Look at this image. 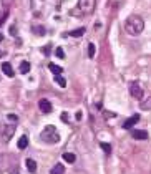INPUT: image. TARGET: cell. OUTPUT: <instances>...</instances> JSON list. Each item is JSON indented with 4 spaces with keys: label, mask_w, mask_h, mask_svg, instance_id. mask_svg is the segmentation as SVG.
<instances>
[{
    "label": "cell",
    "mask_w": 151,
    "mask_h": 174,
    "mask_svg": "<svg viewBox=\"0 0 151 174\" xmlns=\"http://www.w3.org/2000/svg\"><path fill=\"white\" fill-rule=\"evenodd\" d=\"M144 28V22L140 15H129L125 20V30L129 35H140Z\"/></svg>",
    "instance_id": "6da1fadb"
},
{
    "label": "cell",
    "mask_w": 151,
    "mask_h": 174,
    "mask_svg": "<svg viewBox=\"0 0 151 174\" xmlns=\"http://www.w3.org/2000/svg\"><path fill=\"white\" fill-rule=\"evenodd\" d=\"M40 138H42V141L50 143V144L60 141V136H58V133H57V128H55V126H52V124H50V126H45V129L42 131Z\"/></svg>",
    "instance_id": "7a4b0ae2"
},
{
    "label": "cell",
    "mask_w": 151,
    "mask_h": 174,
    "mask_svg": "<svg viewBox=\"0 0 151 174\" xmlns=\"http://www.w3.org/2000/svg\"><path fill=\"white\" fill-rule=\"evenodd\" d=\"M78 7L83 13H93L96 7V0H78Z\"/></svg>",
    "instance_id": "3957f363"
},
{
    "label": "cell",
    "mask_w": 151,
    "mask_h": 174,
    "mask_svg": "<svg viewBox=\"0 0 151 174\" xmlns=\"http://www.w3.org/2000/svg\"><path fill=\"white\" fill-rule=\"evenodd\" d=\"M129 95L133 96L135 99H141L143 98V88L140 86L138 81H131L129 83Z\"/></svg>",
    "instance_id": "277c9868"
},
{
    "label": "cell",
    "mask_w": 151,
    "mask_h": 174,
    "mask_svg": "<svg viewBox=\"0 0 151 174\" xmlns=\"http://www.w3.org/2000/svg\"><path fill=\"white\" fill-rule=\"evenodd\" d=\"M13 133H15V124H8V126H5L4 133H2V141L8 143L12 139V136H13Z\"/></svg>",
    "instance_id": "5b68a950"
},
{
    "label": "cell",
    "mask_w": 151,
    "mask_h": 174,
    "mask_svg": "<svg viewBox=\"0 0 151 174\" xmlns=\"http://www.w3.org/2000/svg\"><path fill=\"white\" fill-rule=\"evenodd\" d=\"M38 108H40V111H42V113H50V111H52V103L48 101V99L42 98L38 101Z\"/></svg>",
    "instance_id": "8992f818"
},
{
    "label": "cell",
    "mask_w": 151,
    "mask_h": 174,
    "mask_svg": "<svg viewBox=\"0 0 151 174\" xmlns=\"http://www.w3.org/2000/svg\"><path fill=\"white\" fill-rule=\"evenodd\" d=\"M138 121H140V114H133L131 118H128V119H126L125 123H123V128H125V129L133 128V126L138 123Z\"/></svg>",
    "instance_id": "52a82bcc"
},
{
    "label": "cell",
    "mask_w": 151,
    "mask_h": 174,
    "mask_svg": "<svg viewBox=\"0 0 151 174\" xmlns=\"http://www.w3.org/2000/svg\"><path fill=\"white\" fill-rule=\"evenodd\" d=\"M131 136L135 139H148V133L144 129H135V131H131Z\"/></svg>",
    "instance_id": "ba28073f"
},
{
    "label": "cell",
    "mask_w": 151,
    "mask_h": 174,
    "mask_svg": "<svg viewBox=\"0 0 151 174\" xmlns=\"http://www.w3.org/2000/svg\"><path fill=\"white\" fill-rule=\"evenodd\" d=\"M2 71H4L7 76H10V78L15 75V73H13V68H12V65L7 63V61H5V63H2Z\"/></svg>",
    "instance_id": "9c48e42d"
},
{
    "label": "cell",
    "mask_w": 151,
    "mask_h": 174,
    "mask_svg": "<svg viewBox=\"0 0 151 174\" xmlns=\"http://www.w3.org/2000/svg\"><path fill=\"white\" fill-rule=\"evenodd\" d=\"M25 164H27V169H28V173H32V174L37 173V163L33 159H30V158H28V159L25 161Z\"/></svg>",
    "instance_id": "30bf717a"
},
{
    "label": "cell",
    "mask_w": 151,
    "mask_h": 174,
    "mask_svg": "<svg viewBox=\"0 0 151 174\" xmlns=\"http://www.w3.org/2000/svg\"><path fill=\"white\" fill-rule=\"evenodd\" d=\"M50 174H65V167H63V164H55L53 167H52V171H50Z\"/></svg>",
    "instance_id": "8fae6325"
},
{
    "label": "cell",
    "mask_w": 151,
    "mask_h": 174,
    "mask_svg": "<svg viewBox=\"0 0 151 174\" xmlns=\"http://www.w3.org/2000/svg\"><path fill=\"white\" fill-rule=\"evenodd\" d=\"M27 146H28V136L23 134L20 139H18V149H25Z\"/></svg>",
    "instance_id": "7c38bea8"
},
{
    "label": "cell",
    "mask_w": 151,
    "mask_h": 174,
    "mask_svg": "<svg viewBox=\"0 0 151 174\" xmlns=\"http://www.w3.org/2000/svg\"><path fill=\"white\" fill-rule=\"evenodd\" d=\"M48 68H50V71H52L53 75H60L61 71H63V68L58 66V65H55V63H50V65H48Z\"/></svg>",
    "instance_id": "4fadbf2b"
},
{
    "label": "cell",
    "mask_w": 151,
    "mask_h": 174,
    "mask_svg": "<svg viewBox=\"0 0 151 174\" xmlns=\"http://www.w3.org/2000/svg\"><path fill=\"white\" fill-rule=\"evenodd\" d=\"M28 71H30V63H28V61H22V63H20V73L27 75Z\"/></svg>",
    "instance_id": "5bb4252c"
},
{
    "label": "cell",
    "mask_w": 151,
    "mask_h": 174,
    "mask_svg": "<svg viewBox=\"0 0 151 174\" xmlns=\"http://www.w3.org/2000/svg\"><path fill=\"white\" fill-rule=\"evenodd\" d=\"M63 159L67 161V163H70V164H72V163H75L76 156H75L73 153H65V154H63Z\"/></svg>",
    "instance_id": "9a60e30c"
},
{
    "label": "cell",
    "mask_w": 151,
    "mask_h": 174,
    "mask_svg": "<svg viewBox=\"0 0 151 174\" xmlns=\"http://www.w3.org/2000/svg\"><path fill=\"white\" fill-rule=\"evenodd\" d=\"M55 81H57L61 88H65V86H67V80H65L63 76H60V75H55Z\"/></svg>",
    "instance_id": "2e32d148"
},
{
    "label": "cell",
    "mask_w": 151,
    "mask_h": 174,
    "mask_svg": "<svg viewBox=\"0 0 151 174\" xmlns=\"http://www.w3.org/2000/svg\"><path fill=\"white\" fill-rule=\"evenodd\" d=\"M141 108H143L144 111H150V110H151V96H150L148 99H144L143 103H141Z\"/></svg>",
    "instance_id": "e0dca14e"
},
{
    "label": "cell",
    "mask_w": 151,
    "mask_h": 174,
    "mask_svg": "<svg viewBox=\"0 0 151 174\" xmlns=\"http://www.w3.org/2000/svg\"><path fill=\"white\" fill-rule=\"evenodd\" d=\"M83 33H85V28H78V30H72L68 35H70V37H81Z\"/></svg>",
    "instance_id": "ac0fdd59"
},
{
    "label": "cell",
    "mask_w": 151,
    "mask_h": 174,
    "mask_svg": "<svg viewBox=\"0 0 151 174\" xmlns=\"http://www.w3.org/2000/svg\"><path fill=\"white\" fill-rule=\"evenodd\" d=\"M95 52H96L95 45H93V43H90V45H88V57H90V58H93V57H95Z\"/></svg>",
    "instance_id": "d6986e66"
},
{
    "label": "cell",
    "mask_w": 151,
    "mask_h": 174,
    "mask_svg": "<svg viewBox=\"0 0 151 174\" xmlns=\"http://www.w3.org/2000/svg\"><path fill=\"white\" fill-rule=\"evenodd\" d=\"M7 119H8V123H12V124H17L18 116H17V114H8V116H7Z\"/></svg>",
    "instance_id": "ffe728a7"
},
{
    "label": "cell",
    "mask_w": 151,
    "mask_h": 174,
    "mask_svg": "<svg viewBox=\"0 0 151 174\" xmlns=\"http://www.w3.org/2000/svg\"><path fill=\"white\" fill-rule=\"evenodd\" d=\"M101 149H103V151H105V153H106V154H110V153H111V148H110V144H108V143H101Z\"/></svg>",
    "instance_id": "44dd1931"
},
{
    "label": "cell",
    "mask_w": 151,
    "mask_h": 174,
    "mask_svg": "<svg viewBox=\"0 0 151 174\" xmlns=\"http://www.w3.org/2000/svg\"><path fill=\"white\" fill-rule=\"evenodd\" d=\"M55 55H57L58 58H65V52H63V48H61V46H58V48L55 50Z\"/></svg>",
    "instance_id": "7402d4cb"
},
{
    "label": "cell",
    "mask_w": 151,
    "mask_h": 174,
    "mask_svg": "<svg viewBox=\"0 0 151 174\" xmlns=\"http://www.w3.org/2000/svg\"><path fill=\"white\" fill-rule=\"evenodd\" d=\"M33 33H37V35H43V33H45V28H43V27H33Z\"/></svg>",
    "instance_id": "603a6c76"
},
{
    "label": "cell",
    "mask_w": 151,
    "mask_h": 174,
    "mask_svg": "<svg viewBox=\"0 0 151 174\" xmlns=\"http://www.w3.org/2000/svg\"><path fill=\"white\" fill-rule=\"evenodd\" d=\"M42 52H43V55H50V53H48V52H50V45L43 46V48H42Z\"/></svg>",
    "instance_id": "cb8c5ba5"
},
{
    "label": "cell",
    "mask_w": 151,
    "mask_h": 174,
    "mask_svg": "<svg viewBox=\"0 0 151 174\" xmlns=\"http://www.w3.org/2000/svg\"><path fill=\"white\" fill-rule=\"evenodd\" d=\"M7 15H8L7 12H4V15H2V18H0V25H2V23H4L5 20H7Z\"/></svg>",
    "instance_id": "d4e9b609"
},
{
    "label": "cell",
    "mask_w": 151,
    "mask_h": 174,
    "mask_svg": "<svg viewBox=\"0 0 151 174\" xmlns=\"http://www.w3.org/2000/svg\"><path fill=\"white\" fill-rule=\"evenodd\" d=\"M10 35H17V28H15V25L10 27Z\"/></svg>",
    "instance_id": "484cf974"
},
{
    "label": "cell",
    "mask_w": 151,
    "mask_h": 174,
    "mask_svg": "<svg viewBox=\"0 0 151 174\" xmlns=\"http://www.w3.org/2000/svg\"><path fill=\"white\" fill-rule=\"evenodd\" d=\"M61 119H63L65 123H68V114H67V113H61Z\"/></svg>",
    "instance_id": "4316f807"
},
{
    "label": "cell",
    "mask_w": 151,
    "mask_h": 174,
    "mask_svg": "<svg viewBox=\"0 0 151 174\" xmlns=\"http://www.w3.org/2000/svg\"><path fill=\"white\" fill-rule=\"evenodd\" d=\"M10 2H12V0H4V5H5V7H7V5L10 4Z\"/></svg>",
    "instance_id": "83f0119b"
},
{
    "label": "cell",
    "mask_w": 151,
    "mask_h": 174,
    "mask_svg": "<svg viewBox=\"0 0 151 174\" xmlns=\"http://www.w3.org/2000/svg\"><path fill=\"white\" fill-rule=\"evenodd\" d=\"M4 55H5V53H4V52H2V50H0V58L4 57Z\"/></svg>",
    "instance_id": "f1b7e54d"
},
{
    "label": "cell",
    "mask_w": 151,
    "mask_h": 174,
    "mask_svg": "<svg viewBox=\"0 0 151 174\" xmlns=\"http://www.w3.org/2000/svg\"><path fill=\"white\" fill-rule=\"evenodd\" d=\"M2 40H4V35H2V33H0V42H2Z\"/></svg>",
    "instance_id": "f546056e"
}]
</instances>
